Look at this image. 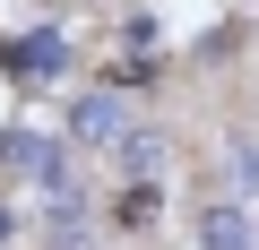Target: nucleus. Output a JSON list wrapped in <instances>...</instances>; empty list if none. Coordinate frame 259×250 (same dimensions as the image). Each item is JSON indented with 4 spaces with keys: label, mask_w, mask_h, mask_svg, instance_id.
I'll return each mask as SVG.
<instances>
[{
    "label": "nucleus",
    "mask_w": 259,
    "mask_h": 250,
    "mask_svg": "<svg viewBox=\"0 0 259 250\" xmlns=\"http://www.w3.org/2000/svg\"><path fill=\"white\" fill-rule=\"evenodd\" d=\"M199 250H259V224H250V207H242V198H216V207H199Z\"/></svg>",
    "instance_id": "1"
},
{
    "label": "nucleus",
    "mask_w": 259,
    "mask_h": 250,
    "mask_svg": "<svg viewBox=\"0 0 259 250\" xmlns=\"http://www.w3.org/2000/svg\"><path fill=\"white\" fill-rule=\"evenodd\" d=\"M61 69H69V43H61V35H18V43H9V78L35 86V78H61Z\"/></svg>",
    "instance_id": "2"
},
{
    "label": "nucleus",
    "mask_w": 259,
    "mask_h": 250,
    "mask_svg": "<svg viewBox=\"0 0 259 250\" xmlns=\"http://www.w3.org/2000/svg\"><path fill=\"white\" fill-rule=\"evenodd\" d=\"M69 130H78L87 147H112V138H130V130H121V95H87V104L69 112Z\"/></svg>",
    "instance_id": "3"
},
{
    "label": "nucleus",
    "mask_w": 259,
    "mask_h": 250,
    "mask_svg": "<svg viewBox=\"0 0 259 250\" xmlns=\"http://www.w3.org/2000/svg\"><path fill=\"white\" fill-rule=\"evenodd\" d=\"M156 164H164V138H156V130H130V138H121V173H130V181H147Z\"/></svg>",
    "instance_id": "4"
},
{
    "label": "nucleus",
    "mask_w": 259,
    "mask_h": 250,
    "mask_svg": "<svg viewBox=\"0 0 259 250\" xmlns=\"http://www.w3.org/2000/svg\"><path fill=\"white\" fill-rule=\"evenodd\" d=\"M112 224H130V233L156 224V181H130V190H121V207H112Z\"/></svg>",
    "instance_id": "5"
},
{
    "label": "nucleus",
    "mask_w": 259,
    "mask_h": 250,
    "mask_svg": "<svg viewBox=\"0 0 259 250\" xmlns=\"http://www.w3.org/2000/svg\"><path fill=\"white\" fill-rule=\"evenodd\" d=\"M233 173H242V181H259V147H233Z\"/></svg>",
    "instance_id": "6"
}]
</instances>
